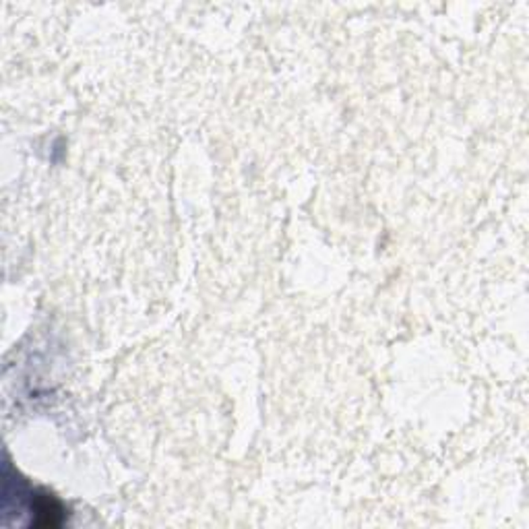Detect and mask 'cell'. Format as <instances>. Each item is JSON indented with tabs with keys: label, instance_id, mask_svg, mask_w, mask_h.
<instances>
[{
	"label": "cell",
	"instance_id": "obj_1",
	"mask_svg": "<svg viewBox=\"0 0 529 529\" xmlns=\"http://www.w3.org/2000/svg\"><path fill=\"white\" fill-rule=\"evenodd\" d=\"M30 508H31V525L36 527H57L63 524L65 508L52 494L46 492H31L30 494Z\"/></svg>",
	"mask_w": 529,
	"mask_h": 529
}]
</instances>
